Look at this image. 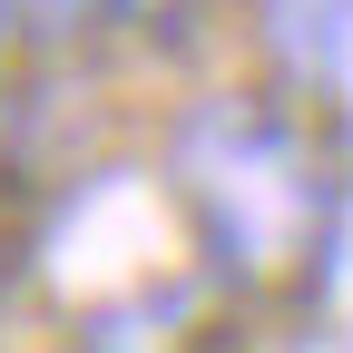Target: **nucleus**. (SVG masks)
<instances>
[{
    "mask_svg": "<svg viewBox=\"0 0 353 353\" xmlns=\"http://www.w3.org/2000/svg\"><path fill=\"white\" fill-rule=\"evenodd\" d=\"M0 20H10L20 50H69V39L99 30V0H0Z\"/></svg>",
    "mask_w": 353,
    "mask_h": 353,
    "instance_id": "nucleus-3",
    "label": "nucleus"
},
{
    "mask_svg": "<svg viewBox=\"0 0 353 353\" xmlns=\"http://www.w3.org/2000/svg\"><path fill=\"white\" fill-rule=\"evenodd\" d=\"M167 216L196 275L236 304H294L334 275L343 245V167L324 118L285 88H206L176 108L157 157Z\"/></svg>",
    "mask_w": 353,
    "mask_h": 353,
    "instance_id": "nucleus-1",
    "label": "nucleus"
},
{
    "mask_svg": "<svg viewBox=\"0 0 353 353\" xmlns=\"http://www.w3.org/2000/svg\"><path fill=\"white\" fill-rule=\"evenodd\" d=\"M0 59H10V20H0Z\"/></svg>",
    "mask_w": 353,
    "mask_h": 353,
    "instance_id": "nucleus-5",
    "label": "nucleus"
},
{
    "mask_svg": "<svg viewBox=\"0 0 353 353\" xmlns=\"http://www.w3.org/2000/svg\"><path fill=\"white\" fill-rule=\"evenodd\" d=\"M255 50H265V88L324 108L353 69V0H255Z\"/></svg>",
    "mask_w": 353,
    "mask_h": 353,
    "instance_id": "nucleus-2",
    "label": "nucleus"
},
{
    "mask_svg": "<svg viewBox=\"0 0 353 353\" xmlns=\"http://www.w3.org/2000/svg\"><path fill=\"white\" fill-rule=\"evenodd\" d=\"M196 0H99V30H138V39H176Z\"/></svg>",
    "mask_w": 353,
    "mask_h": 353,
    "instance_id": "nucleus-4",
    "label": "nucleus"
}]
</instances>
